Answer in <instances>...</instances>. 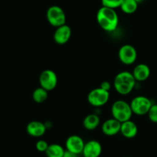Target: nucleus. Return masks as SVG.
<instances>
[{
	"mask_svg": "<svg viewBox=\"0 0 157 157\" xmlns=\"http://www.w3.org/2000/svg\"><path fill=\"white\" fill-rule=\"evenodd\" d=\"M111 113L113 118L122 123L130 119L133 115V111L130 107V104L124 100H117L112 105Z\"/></svg>",
	"mask_w": 157,
	"mask_h": 157,
	"instance_id": "3",
	"label": "nucleus"
},
{
	"mask_svg": "<svg viewBox=\"0 0 157 157\" xmlns=\"http://www.w3.org/2000/svg\"><path fill=\"white\" fill-rule=\"evenodd\" d=\"M100 122H101V119L99 116L96 114L91 113L87 115L84 118L83 121V126L87 130H94L99 126Z\"/></svg>",
	"mask_w": 157,
	"mask_h": 157,
	"instance_id": "16",
	"label": "nucleus"
},
{
	"mask_svg": "<svg viewBox=\"0 0 157 157\" xmlns=\"http://www.w3.org/2000/svg\"><path fill=\"white\" fill-rule=\"evenodd\" d=\"M97 21L104 31L113 32L117 28L119 18L115 9L102 6L98 11Z\"/></svg>",
	"mask_w": 157,
	"mask_h": 157,
	"instance_id": "1",
	"label": "nucleus"
},
{
	"mask_svg": "<svg viewBox=\"0 0 157 157\" xmlns=\"http://www.w3.org/2000/svg\"><path fill=\"white\" fill-rule=\"evenodd\" d=\"M46 17L48 22L54 27H59L66 24V15L62 8L58 6H52L48 9Z\"/></svg>",
	"mask_w": 157,
	"mask_h": 157,
	"instance_id": "4",
	"label": "nucleus"
},
{
	"mask_svg": "<svg viewBox=\"0 0 157 157\" xmlns=\"http://www.w3.org/2000/svg\"><path fill=\"white\" fill-rule=\"evenodd\" d=\"M49 144L45 141V140H38V142L35 144V147H36V149L39 152H45L47 149L48 148Z\"/></svg>",
	"mask_w": 157,
	"mask_h": 157,
	"instance_id": "22",
	"label": "nucleus"
},
{
	"mask_svg": "<svg viewBox=\"0 0 157 157\" xmlns=\"http://www.w3.org/2000/svg\"><path fill=\"white\" fill-rule=\"evenodd\" d=\"M101 87L102 88V89H105V90L109 91V90H110V83H108V82H107V81L103 82V83H101Z\"/></svg>",
	"mask_w": 157,
	"mask_h": 157,
	"instance_id": "24",
	"label": "nucleus"
},
{
	"mask_svg": "<svg viewBox=\"0 0 157 157\" xmlns=\"http://www.w3.org/2000/svg\"><path fill=\"white\" fill-rule=\"evenodd\" d=\"M71 35V29L70 26L64 24L56 29L54 33V39L59 45L66 44L69 41Z\"/></svg>",
	"mask_w": 157,
	"mask_h": 157,
	"instance_id": "11",
	"label": "nucleus"
},
{
	"mask_svg": "<svg viewBox=\"0 0 157 157\" xmlns=\"http://www.w3.org/2000/svg\"><path fill=\"white\" fill-rule=\"evenodd\" d=\"M127 157H130V156H127Z\"/></svg>",
	"mask_w": 157,
	"mask_h": 157,
	"instance_id": "26",
	"label": "nucleus"
},
{
	"mask_svg": "<svg viewBox=\"0 0 157 157\" xmlns=\"http://www.w3.org/2000/svg\"><path fill=\"white\" fill-rule=\"evenodd\" d=\"M138 5L135 0H124L120 8L124 13L133 14L137 10Z\"/></svg>",
	"mask_w": 157,
	"mask_h": 157,
	"instance_id": "18",
	"label": "nucleus"
},
{
	"mask_svg": "<svg viewBox=\"0 0 157 157\" xmlns=\"http://www.w3.org/2000/svg\"><path fill=\"white\" fill-rule=\"evenodd\" d=\"M84 145L85 143H84L83 139L77 135H70L67 139L65 143L66 149L74 152V153L78 154V155L82 153Z\"/></svg>",
	"mask_w": 157,
	"mask_h": 157,
	"instance_id": "9",
	"label": "nucleus"
},
{
	"mask_svg": "<svg viewBox=\"0 0 157 157\" xmlns=\"http://www.w3.org/2000/svg\"><path fill=\"white\" fill-rule=\"evenodd\" d=\"M136 80L132 72L123 71L115 76L113 86L118 93L121 95H127L134 89Z\"/></svg>",
	"mask_w": 157,
	"mask_h": 157,
	"instance_id": "2",
	"label": "nucleus"
},
{
	"mask_svg": "<svg viewBox=\"0 0 157 157\" xmlns=\"http://www.w3.org/2000/svg\"><path fill=\"white\" fill-rule=\"evenodd\" d=\"M102 152V146L97 140H90L84 145L82 154L84 157H99Z\"/></svg>",
	"mask_w": 157,
	"mask_h": 157,
	"instance_id": "10",
	"label": "nucleus"
},
{
	"mask_svg": "<svg viewBox=\"0 0 157 157\" xmlns=\"http://www.w3.org/2000/svg\"><path fill=\"white\" fill-rule=\"evenodd\" d=\"M121 132L124 137L128 139L133 138L137 135L138 128L136 123L131 120L124 122L121 123Z\"/></svg>",
	"mask_w": 157,
	"mask_h": 157,
	"instance_id": "15",
	"label": "nucleus"
},
{
	"mask_svg": "<svg viewBox=\"0 0 157 157\" xmlns=\"http://www.w3.org/2000/svg\"><path fill=\"white\" fill-rule=\"evenodd\" d=\"M48 96V91L45 90L44 89L41 88L40 86L39 88H37L34 90L33 93H32V98L33 100L37 103H42L45 101Z\"/></svg>",
	"mask_w": 157,
	"mask_h": 157,
	"instance_id": "19",
	"label": "nucleus"
},
{
	"mask_svg": "<svg viewBox=\"0 0 157 157\" xmlns=\"http://www.w3.org/2000/svg\"><path fill=\"white\" fill-rule=\"evenodd\" d=\"M120 61L125 65H131L135 62L137 58V52L134 46L126 44L121 46L118 52Z\"/></svg>",
	"mask_w": 157,
	"mask_h": 157,
	"instance_id": "8",
	"label": "nucleus"
},
{
	"mask_svg": "<svg viewBox=\"0 0 157 157\" xmlns=\"http://www.w3.org/2000/svg\"><path fill=\"white\" fill-rule=\"evenodd\" d=\"M64 152L65 150L61 145L54 143L49 145L45 152V155L47 157H63Z\"/></svg>",
	"mask_w": 157,
	"mask_h": 157,
	"instance_id": "17",
	"label": "nucleus"
},
{
	"mask_svg": "<svg viewBox=\"0 0 157 157\" xmlns=\"http://www.w3.org/2000/svg\"><path fill=\"white\" fill-rule=\"evenodd\" d=\"M39 83L41 87L48 92L53 90L58 84V77L56 73L51 69L42 71L40 74Z\"/></svg>",
	"mask_w": 157,
	"mask_h": 157,
	"instance_id": "7",
	"label": "nucleus"
},
{
	"mask_svg": "<svg viewBox=\"0 0 157 157\" xmlns=\"http://www.w3.org/2000/svg\"><path fill=\"white\" fill-rule=\"evenodd\" d=\"M149 119L153 123H157V104H153L147 113Z\"/></svg>",
	"mask_w": 157,
	"mask_h": 157,
	"instance_id": "21",
	"label": "nucleus"
},
{
	"mask_svg": "<svg viewBox=\"0 0 157 157\" xmlns=\"http://www.w3.org/2000/svg\"><path fill=\"white\" fill-rule=\"evenodd\" d=\"M63 157H78V155L76 153H74V152H70V151H68L66 149L65 152H64V155H63Z\"/></svg>",
	"mask_w": 157,
	"mask_h": 157,
	"instance_id": "23",
	"label": "nucleus"
},
{
	"mask_svg": "<svg viewBox=\"0 0 157 157\" xmlns=\"http://www.w3.org/2000/svg\"><path fill=\"white\" fill-rule=\"evenodd\" d=\"M124 0H101L103 6L111 8V9H117L121 7Z\"/></svg>",
	"mask_w": 157,
	"mask_h": 157,
	"instance_id": "20",
	"label": "nucleus"
},
{
	"mask_svg": "<svg viewBox=\"0 0 157 157\" xmlns=\"http://www.w3.org/2000/svg\"><path fill=\"white\" fill-rule=\"evenodd\" d=\"M121 123L117 120L116 119L112 118L106 120L102 125V132L104 134L108 136L115 135L121 132Z\"/></svg>",
	"mask_w": 157,
	"mask_h": 157,
	"instance_id": "12",
	"label": "nucleus"
},
{
	"mask_svg": "<svg viewBox=\"0 0 157 157\" xmlns=\"http://www.w3.org/2000/svg\"><path fill=\"white\" fill-rule=\"evenodd\" d=\"M26 131L31 136L41 137L45 133L46 126L40 121H32L27 125Z\"/></svg>",
	"mask_w": 157,
	"mask_h": 157,
	"instance_id": "13",
	"label": "nucleus"
},
{
	"mask_svg": "<svg viewBox=\"0 0 157 157\" xmlns=\"http://www.w3.org/2000/svg\"><path fill=\"white\" fill-rule=\"evenodd\" d=\"M133 75L137 82L146 81L150 75V69L147 64L141 63L135 66L133 71Z\"/></svg>",
	"mask_w": 157,
	"mask_h": 157,
	"instance_id": "14",
	"label": "nucleus"
},
{
	"mask_svg": "<svg viewBox=\"0 0 157 157\" xmlns=\"http://www.w3.org/2000/svg\"><path fill=\"white\" fill-rule=\"evenodd\" d=\"M153 104V103L148 97L139 95L132 100L130 103V107L133 113L138 115H144L148 113Z\"/></svg>",
	"mask_w": 157,
	"mask_h": 157,
	"instance_id": "5",
	"label": "nucleus"
},
{
	"mask_svg": "<svg viewBox=\"0 0 157 157\" xmlns=\"http://www.w3.org/2000/svg\"><path fill=\"white\" fill-rule=\"evenodd\" d=\"M109 98H110L109 91L99 87L94 89L89 92L87 95V101L91 106L100 107L104 106L108 102Z\"/></svg>",
	"mask_w": 157,
	"mask_h": 157,
	"instance_id": "6",
	"label": "nucleus"
},
{
	"mask_svg": "<svg viewBox=\"0 0 157 157\" xmlns=\"http://www.w3.org/2000/svg\"><path fill=\"white\" fill-rule=\"evenodd\" d=\"M135 1H136L138 4H140V3H142L144 0H135Z\"/></svg>",
	"mask_w": 157,
	"mask_h": 157,
	"instance_id": "25",
	"label": "nucleus"
}]
</instances>
